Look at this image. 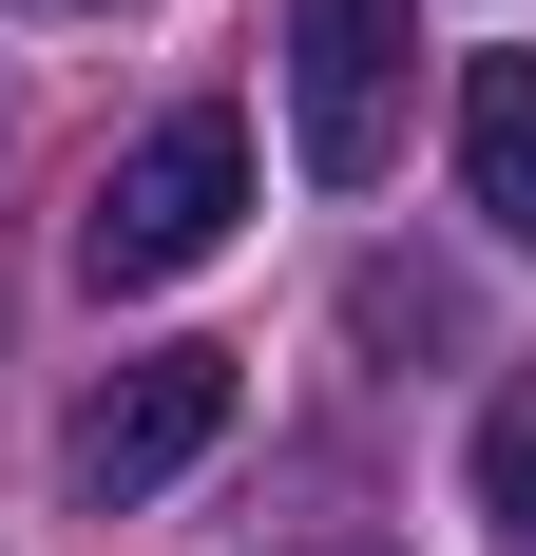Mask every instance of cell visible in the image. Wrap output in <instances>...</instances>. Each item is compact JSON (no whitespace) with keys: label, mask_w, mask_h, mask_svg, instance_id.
Returning a JSON list of instances; mask_svg holds the SVG:
<instances>
[{"label":"cell","mask_w":536,"mask_h":556,"mask_svg":"<svg viewBox=\"0 0 536 556\" xmlns=\"http://www.w3.org/2000/svg\"><path fill=\"white\" fill-rule=\"evenodd\" d=\"M268 556H403V538H383V518H288Z\"/></svg>","instance_id":"obj_7"},{"label":"cell","mask_w":536,"mask_h":556,"mask_svg":"<svg viewBox=\"0 0 536 556\" xmlns=\"http://www.w3.org/2000/svg\"><path fill=\"white\" fill-rule=\"evenodd\" d=\"M422 97V0H288V135L326 192H365Z\"/></svg>","instance_id":"obj_2"},{"label":"cell","mask_w":536,"mask_h":556,"mask_svg":"<svg viewBox=\"0 0 536 556\" xmlns=\"http://www.w3.org/2000/svg\"><path fill=\"white\" fill-rule=\"evenodd\" d=\"M77 20H115V0H77Z\"/></svg>","instance_id":"obj_8"},{"label":"cell","mask_w":536,"mask_h":556,"mask_svg":"<svg viewBox=\"0 0 536 556\" xmlns=\"http://www.w3.org/2000/svg\"><path fill=\"white\" fill-rule=\"evenodd\" d=\"M212 442H230V345H135V365L58 422V480H77V500H154V480H192Z\"/></svg>","instance_id":"obj_3"},{"label":"cell","mask_w":536,"mask_h":556,"mask_svg":"<svg viewBox=\"0 0 536 556\" xmlns=\"http://www.w3.org/2000/svg\"><path fill=\"white\" fill-rule=\"evenodd\" d=\"M460 192H480L498 250H536V58H480L460 77Z\"/></svg>","instance_id":"obj_4"},{"label":"cell","mask_w":536,"mask_h":556,"mask_svg":"<svg viewBox=\"0 0 536 556\" xmlns=\"http://www.w3.org/2000/svg\"><path fill=\"white\" fill-rule=\"evenodd\" d=\"M441 327H460L441 269H365V345H441Z\"/></svg>","instance_id":"obj_6"},{"label":"cell","mask_w":536,"mask_h":556,"mask_svg":"<svg viewBox=\"0 0 536 556\" xmlns=\"http://www.w3.org/2000/svg\"><path fill=\"white\" fill-rule=\"evenodd\" d=\"M230 212H250V135H230V115H154V135L97 173L77 269H97V288H173V269L230 250Z\"/></svg>","instance_id":"obj_1"},{"label":"cell","mask_w":536,"mask_h":556,"mask_svg":"<svg viewBox=\"0 0 536 556\" xmlns=\"http://www.w3.org/2000/svg\"><path fill=\"white\" fill-rule=\"evenodd\" d=\"M480 518H498V538H536V365L498 384V422H480Z\"/></svg>","instance_id":"obj_5"}]
</instances>
